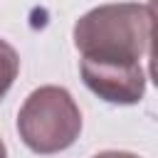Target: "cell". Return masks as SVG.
Here are the masks:
<instances>
[{"label":"cell","mask_w":158,"mask_h":158,"mask_svg":"<svg viewBox=\"0 0 158 158\" xmlns=\"http://www.w3.org/2000/svg\"><path fill=\"white\" fill-rule=\"evenodd\" d=\"M17 72H20V57H17V52L5 40H0V99L10 91L12 81L17 79Z\"/></svg>","instance_id":"obj_3"},{"label":"cell","mask_w":158,"mask_h":158,"mask_svg":"<svg viewBox=\"0 0 158 158\" xmlns=\"http://www.w3.org/2000/svg\"><path fill=\"white\" fill-rule=\"evenodd\" d=\"M94 158H138V156L126 153V151H104V153H96Z\"/></svg>","instance_id":"obj_4"},{"label":"cell","mask_w":158,"mask_h":158,"mask_svg":"<svg viewBox=\"0 0 158 158\" xmlns=\"http://www.w3.org/2000/svg\"><path fill=\"white\" fill-rule=\"evenodd\" d=\"M0 158H7V148H5V143H2V138H0Z\"/></svg>","instance_id":"obj_5"},{"label":"cell","mask_w":158,"mask_h":158,"mask_svg":"<svg viewBox=\"0 0 158 158\" xmlns=\"http://www.w3.org/2000/svg\"><path fill=\"white\" fill-rule=\"evenodd\" d=\"M17 131L30 151L40 156H52L67 151L79 138L81 111L67 89L52 84L40 86L20 106Z\"/></svg>","instance_id":"obj_2"},{"label":"cell","mask_w":158,"mask_h":158,"mask_svg":"<svg viewBox=\"0 0 158 158\" xmlns=\"http://www.w3.org/2000/svg\"><path fill=\"white\" fill-rule=\"evenodd\" d=\"M151 32V5L111 2L84 12L74 25L84 84L109 104H138L146 94L141 62L148 54Z\"/></svg>","instance_id":"obj_1"}]
</instances>
